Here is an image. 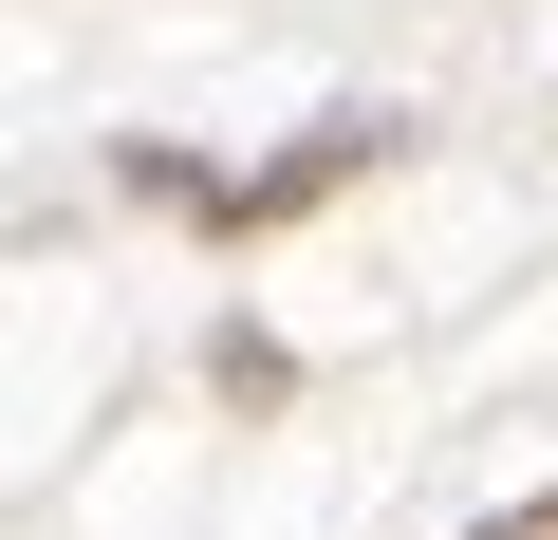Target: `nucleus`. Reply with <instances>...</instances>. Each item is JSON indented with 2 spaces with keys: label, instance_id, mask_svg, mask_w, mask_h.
<instances>
[{
  "label": "nucleus",
  "instance_id": "2",
  "mask_svg": "<svg viewBox=\"0 0 558 540\" xmlns=\"http://www.w3.org/2000/svg\"><path fill=\"white\" fill-rule=\"evenodd\" d=\"M484 540H558V484H539V503H521V521H484Z\"/></svg>",
  "mask_w": 558,
  "mask_h": 540
},
{
  "label": "nucleus",
  "instance_id": "1",
  "mask_svg": "<svg viewBox=\"0 0 558 540\" xmlns=\"http://www.w3.org/2000/svg\"><path fill=\"white\" fill-rule=\"evenodd\" d=\"M373 149H391V112H317V131L279 149V168H242V187H205V224H223V242H260V224H299V205H336V187H354Z\"/></svg>",
  "mask_w": 558,
  "mask_h": 540
}]
</instances>
